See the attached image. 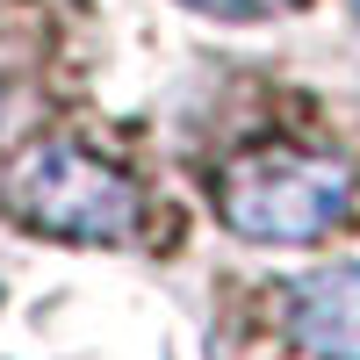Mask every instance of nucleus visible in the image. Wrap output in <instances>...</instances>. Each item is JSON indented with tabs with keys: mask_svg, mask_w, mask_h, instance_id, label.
<instances>
[{
	"mask_svg": "<svg viewBox=\"0 0 360 360\" xmlns=\"http://www.w3.org/2000/svg\"><path fill=\"white\" fill-rule=\"evenodd\" d=\"M188 8H202V15H231V22H238V15H259L266 0H188Z\"/></svg>",
	"mask_w": 360,
	"mask_h": 360,
	"instance_id": "20e7f679",
	"label": "nucleus"
},
{
	"mask_svg": "<svg viewBox=\"0 0 360 360\" xmlns=\"http://www.w3.org/2000/svg\"><path fill=\"white\" fill-rule=\"evenodd\" d=\"M353 15H360V0H353Z\"/></svg>",
	"mask_w": 360,
	"mask_h": 360,
	"instance_id": "39448f33",
	"label": "nucleus"
},
{
	"mask_svg": "<svg viewBox=\"0 0 360 360\" xmlns=\"http://www.w3.org/2000/svg\"><path fill=\"white\" fill-rule=\"evenodd\" d=\"M288 332L317 360H360V266H324V274L295 281Z\"/></svg>",
	"mask_w": 360,
	"mask_h": 360,
	"instance_id": "7ed1b4c3",
	"label": "nucleus"
},
{
	"mask_svg": "<svg viewBox=\"0 0 360 360\" xmlns=\"http://www.w3.org/2000/svg\"><path fill=\"white\" fill-rule=\"evenodd\" d=\"M137 202H144L137 180L94 152H79V144H44L8 173L15 217L51 238H79V245H123L137 231Z\"/></svg>",
	"mask_w": 360,
	"mask_h": 360,
	"instance_id": "f257e3e1",
	"label": "nucleus"
},
{
	"mask_svg": "<svg viewBox=\"0 0 360 360\" xmlns=\"http://www.w3.org/2000/svg\"><path fill=\"white\" fill-rule=\"evenodd\" d=\"M353 202V173L324 152H259L224 173V224L259 245H310Z\"/></svg>",
	"mask_w": 360,
	"mask_h": 360,
	"instance_id": "f03ea898",
	"label": "nucleus"
}]
</instances>
